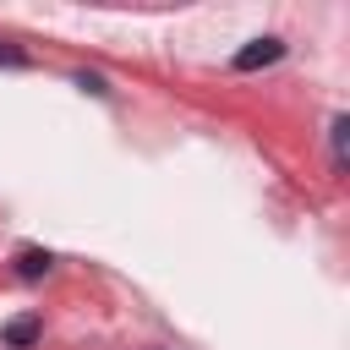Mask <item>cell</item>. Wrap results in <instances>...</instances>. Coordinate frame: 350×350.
Instances as JSON below:
<instances>
[{
    "instance_id": "cell-3",
    "label": "cell",
    "mask_w": 350,
    "mask_h": 350,
    "mask_svg": "<svg viewBox=\"0 0 350 350\" xmlns=\"http://www.w3.org/2000/svg\"><path fill=\"white\" fill-rule=\"evenodd\" d=\"M33 339H38V317H16L5 328V345H33Z\"/></svg>"
},
{
    "instance_id": "cell-2",
    "label": "cell",
    "mask_w": 350,
    "mask_h": 350,
    "mask_svg": "<svg viewBox=\"0 0 350 350\" xmlns=\"http://www.w3.org/2000/svg\"><path fill=\"white\" fill-rule=\"evenodd\" d=\"M49 252H38V246H27V252H16V279H38V273H49Z\"/></svg>"
},
{
    "instance_id": "cell-1",
    "label": "cell",
    "mask_w": 350,
    "mask_h": 350,
    "mask_svg": "<svg viewBox=\"0 0 350 350\" xmlns=\"http://www.w3.org/2000/svg\"><path fill=\"white\" fill-rule=\"evenodd\" d=\"M284 55V38H252L241 55H235V71H257V66H273Z\"/></svg>"
},
{
    "instance_id": "cell-4",
    "label": "cell",
    "mask_w": 350,
    "mask_h": 350,
    "mask_svg": "<svg viewBox=\"0 0 350 350\" xmlns=\"http://www.w3.org/2000/svg\"><path fill=\"white\" fill-rule=\"evenodd\" d=\"M345 131H350V120L339 115L334 120V170H345Z\"/></svg>"
},
{
    "instance_id": "cell-5",
    "label": "cell",
    "mask_w": 350,
    "mask_h": 350,
    "mask_svg": "<svg viewBox=\"0 0 350 350\" xmlns=\"http://www.w3.org/2000/svg\"><path fill=\"white\" fill-rule=\"evenodd\" d=\"M0 60H5V66H27V55H22V49H11V44H0Z\"/></svg>"
}]
</instances>
